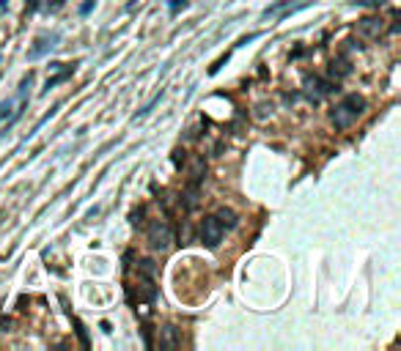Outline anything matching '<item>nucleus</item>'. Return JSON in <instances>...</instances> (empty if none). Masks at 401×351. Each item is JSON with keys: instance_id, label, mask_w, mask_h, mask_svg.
<instances>
[{"instance_id": "f257e3e1", "label": "nucleus", "mask_w": 401, "mask_h": 351, "mask_svg": "<svg viewBox=\"0 0 401 351\" xmlns=\"http://www.w3.org/2000/svg\"><path fill=\"white\" fill-rule=\"evenodd\" d=\"M363 113H365V99L357 96V93H349V96H344V99H341V102L333 107L330 121H333L335 129H349V126H352Z\"/></svg>"}, {"instance_id": "f03ea898", "label": "nucleus", "mask_w": 401, "mask_h": 351, "mask_svg": "<svg viewBox=\"0 0 401 351\" xmlns=\"http://www.w3.org/2000/svg\"><path fill=\"white\" fill-rule=\"evenodd\" d=\"M146 236H149V244L154 250H168L171 247V239H173V233H171V225H168L165 220H154L149 225V231H146Z\"/></svg>"}, {"instance_id": "7ed1b4c3", "label": "nucleus", "mask_w": 401, "mask_h": 351, "mask_svg": "<svg viewBox=\"0 0 401 351\" xmlns=\"http://www.w3.org/2000/svg\"><path fill=\"white\" fill-rule=\"evenodd\" d=\"M198 236H201V242L206 244V247H217V244L223 242V236H225V228H223V222H220L217 217H203L201 228H198Z\"/></svg>"}, {"instance_id": "20e7f679", "label": "nucleus", "mask_w": 401, "mask_h": 351, "mask_svg": "<svg viewBox=\"0 0 401 351\" xmlns=\"http://www.w3.org/2000/svg\"><path fill=\"white\" fill-rule=\"evenodd\" d=\"M61 44V33L58 31H50V33H42V36L33 42V47L28 50V61H39V58H44L50 50H55V47Z\"/></svg>"}, {"instance_id": "39448f33", "label": "nucleus", "mask_w": 401, "mask_h": 351, "mask_svg": "<svg viewBox=\"0 0 401 351\" xmlns=\"http://www.w3.org/2000/svg\"><path fill=\"white\" fill-rule=\"evenodd\" d=\"M305 91H308V99H311V102H322V96H327V93L333 91V83H324V80L308 74L305 77Z\"/></svg>"}, {"instance_id": "423d86ee", "label": "nucleus", "mask_w": 401, "mask_h": 351, "mask_svg": "<svg viewBox=\"0 0 401 351\" xmlns=\"http://www.w3.org/2000/svg\"><path fill=\"white\" fill-rule=\"evenodd\" d=\"M382 28H385V22H382L379 17H363V20L357 22V33H363V36H368V39H376L382 33Z\"/></svg>"}, {"instance_id": "0eeeda50", "label": "nucleus", "mask_w": 401, "mask_h": 351, "mask_svg": "<svg viewBox=\"0 0 401 351\" xmlns=\"http://www.w3.org/2000/svg\"><path fill=\"white\" fill-rule=\"evenodd\" d=\"M72 74H74V66H66V63H61V69H58V74H55V77H50L47 83H44V91H42V93H47V91H52L55 85L66 83V80L72 77Z\"/></svg>"}, {"instance_id": "6e6552de", "label": "nucleus", "mask_w": 401, "mask_h": 351, "mask_svg": "<svg viewBox=\"0 0 401 351\" xmlns=\"http://www.w3.org/2000/svg\"><path fill=\"white\" fill-rule=\"evenodd\" d=\"M179 335H176V326H165L162 329V337H160V348H165V351H173V348H179Z\"/></svg>"}, {"instance_id": "1a4fd4ad", "label": "nucleus", "mask_w": 401, "mask_h": 351, "mask_svg": "<svg viewBox=\"0 0 401 351\" xmlns=\"http://www.w3.org/2000/svg\"><path fill=\"white\" fill-rule=\"evenodd\" d=\"M214 217H217L220 222H223V228H236V222H239V217H236V212L234 209H220L217 214H214Z\"/></svg>"}, {"instance_id": "9d476101", "label": "nucleus", "mask_w": 401, "mask_h": 351, "mask_svg": "<svg viewBox=\"0 0 401 351\" xmlns=\"http://www.w3.org/2000/svg\"><path fill=\"white\" fill-rule=\"evenodd\" d=\"M182 201H184V209H187V212L198 206V184H193V181H190V187H187V192L182 195Z\"/></svg>"}, {"instance_id": "9b49d317", "label": "nucleus", "mask_w": 401, "mask_h": 351, "mask_svg": "<svg viewBox=\"0 0 401 351\" xmlns=\"http://www.w3.org/2000/svg\"><path fill=\"white\" fill-rule=\"evenodd\" d=\"M138 277H151V280H154L157 277V263L151 258L138 261Z\"/></svg>"}, {"instance_id": "f8f14e48", "label": "nucleus", "mask_w": 401, "mask_h": 351, "mask_svg": "<svg viewBox=\"0 0 401 351\" xmlns=\"http://www.w3.org/2000/svg\"><path fill=\"white\" fill-rule=\"evenodd\" d=\"M162 93H165V91H160V93H157V96H154V99H151V102H149V104H143V107H141V110H138V113H135V118H132V121H141V118H146V115L151 113V110H154V107H157V104H160V99H162Z\"/></svg>"}, {"instance_id": "ddd939ff", "label": "nucleus", "mask_w": 401, "mask_h": 351, "mask_svg": "<svg viewBox=\"0 0 401 351\" xmlns=\"http://www.w3.org/2000/svg\"><path fill=\"white\" fill-rule=\"evenodd\" d=\"M330 74H333L335 80H341L344 74H349V66H346V61H341V58H338V61H333V63H330Z\"/></svg>"}, {"instance_id": "4468645a", "label": "nucleus", "mask_w": 401, "mask_h": 351, "mask_svg": "<svg viewBox=\"0 0 401 351\" xmlns=\"http://www.w3.org/2000/svg\"><path fill=\"white\" fill-rule=\"evenodd\" d=\"M203 173H206V165H203V159H195V162H193V170H190V181H193V184H201Z\"/></svg>"}, {"instance_id": "2eb2a0df", "label": "nucleus", "mask_w": 401, "mask_h": 351, "mask_svg": "<svg viewBox=\"0 0 401 351\" xmlns=\"http://www.w3.org/2000/svg\"><path fill=\"white\" fill-rule=\"evenodd\" d=\"M72 321H74V329H77V337H80V343H83V346L88 348V332H85L83 321H80V318H72Z\"/></svg>"}, {"instance_id": "dca6fc26", "label": "nucleus", "mask_w": 401, "mask_h": 351, "mask_svg": "<svg viewBox=\"0 0 401 351\" xmlns=\"http://www.w3.org/2000/svg\"><path fill=\"white\" fill-rule=\"evenodd\" d=\"M14 113V99H6V102H0V121L6 118V115Z\"/></svg>"}, {"instance_id": "f3484780", "label": "nucleus", "mask_w": 401, "mask_h": 351, "mask_svg": "<svg viewBox=\"0 0 401 351\" xmlns=\"http://www.w3.org/2000/svg\"><path fill=\"white\" fill-rule=\"evenodd\" d=\"M190 0H168V11L171 14H179V9H187Z\"/></svg>"}, {"instance_id": "a211bd4d", "label": "nucleus", "mask_w": 401, "mask_h": 351, "mask_svg": "<svg viewBox=\"0 0 401 351\" xmlns=\"http://www.w3.org/2000/svg\"><path fill=\"white\" fill-rule=\"evenodd\" d=\"M94 6H96V0H85V3L80 6V14H83V17L91 14V11H94Z\"/></svg>"}, {"instance_id": "6ab92c4d", "label": "nucleus", "mask_w": 401, "mask_h": 351, "mask_svg": "<svg viewBox=\"0 0 401 351\" xmlns=\"http://www.w3.org/2000/svg\"><path fill=\"white\" fill-rule=\"evenodd\" d=\"M6 6H9V0H0V9H6Z\"/></svg>"}]
</instances>
